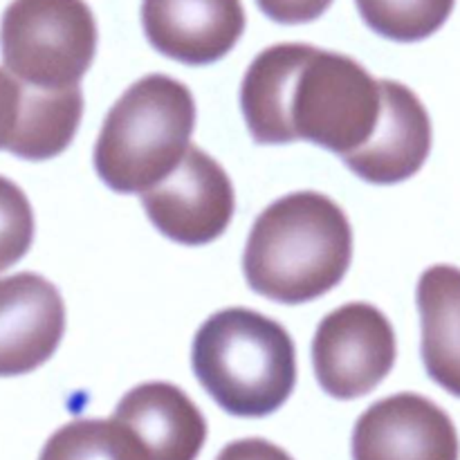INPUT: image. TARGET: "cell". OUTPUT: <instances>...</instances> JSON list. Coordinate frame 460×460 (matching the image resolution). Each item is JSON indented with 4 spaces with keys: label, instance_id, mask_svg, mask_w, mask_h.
I'll use <instances>...</instances> for the list:
<instances>
[{
    "label": "cell",
    "instance_id": "cell-8",
    "mask_svg": "<svg viewBox=\"0 0 460 460\" xmlns=\"http://www.w3.org/2000/svg\"><path fill=\"white\" fill-rule=\"evenodd\" d=\"M454 420L429 398L395 394L367 409L353 431V460H458Z\"/></svg>",
    "mask_w": 460,
    "mask_h": 460
},
{
    "label": "cell",
    "instance_id": "cell-10",
    "mask_svg": "<svg viewBox=\"0 0 460 460\" xmlns=\"http://www.w3.org/2000/svg\"><path fill=\"white\" fill-rule=\"evenodd\" d=\"M245 22L241 0H142L148 43L184 66H211L227 57Z\"/></svg>",
    "mask_w": 460,
    "mask_h": 460
},
{
    "label": "cell",
    "instance_id": "cell-4",
    "mask_svg": "<svg viewBox=\"0 0 460 460\" xmlns=\"http://www.w3.org/2000/svg\"><path fill=\"white\" fill-rule=\"evenodd\" d=\"M196 128V99L182 81L146 75L112 103L94 144V169L117 193H144L171 173Z\"/></svg>",
    "mask_w": 460,
    "mask_h": 460
},
{
    "label": "cell",
    "instance_id": "cell-14",
    "mask_svg": "<svg viewBox=\"0 0 460 460\" xmlns=\"http://www.w3.org/2000/svg\"><path fill=\"white\" fill-rule=\"evenodd\" d=\"M84 117V93L70 88H31L22 84L21 119L7 151L22 160L57 157L70 146Z\"/></svg>",
    "mask_w": 460,
    "mask_h": 460
},
{
    "label": "cell",
    "instance_id": "cell-18",
    "mask_svg": "<svg viewBox=\"0 0 460 460\" xmlns=\"http://www.w3.org/2000/svg\"><path fill=\"white\" fill-rule=\"evenodd\" d=\"M261 12L281 25H304L328 12L332 0H256Z\"/></svg>",
    "mask_w": 460,
    "mask_h": 460
},
{
    "label": "cell",
    "instance_id": "cell-13",
    "mask_svg": "<svg viewBox=\"0 0 460 460\" xmlns=\"http://www.w3.org/2000/svg\"><path fill=\"white\" fill-rule=\"evenodd\" d=\"M422 362L431 380L460 398V270L431 265L418 281Z\"/></svg>",
    "mask_w": 460,
    "mask_h": 460
},
{
    "label": "cell",
    "instance_id": "cell-9",
    "mask_svg": "<svg viewBox=\"0 0 460 460\" xmlns=\"http://www.w3.org/2000/svg\"><path fill=\"white\" fill-rule=\"evenodd\" d=\"M66 304L54 283L34 272L0 279V377L43 367L61 346Z\"/></svg>",
    "mask_w": 460,
    "mask_h": 460
},
{
    "label": "cell",
    "instance_id": "cell-12",
    "mask_svg": "<svg viewBox=\"0 0 460 460\" xmlns=\"http://www.w3.org/2000/svg\"><path fill=\"white\" fill-rule=\"evenodd\" d=\"M112 418L137 436L148 460H196L207 440L205 416L171 382H144L130 389Z\"/></svg>",
    "mask_w": 460,
    "mask_h": 460
},
{
    "label": "cell",
    "instance_id": "cell-19",
    "mask_svg": "<svg viewBox=\"0 0 460 460\" xmlns=\"http://www.w3.org/2000/svg\"><path fill=\"white\" fill-rule=\"evenodd\" d=\"M22 84L4 67H0V151H7L18 119H21Z\"/></svg>",
    "mask_w": 460,
    "mask_h": 460
},
{
    "label": "cell",
    "instance_id": "cell-20",
    "mask_svg": "<svg viewBox=\"0 0 460 460\" xmlns=\"http://www.w3.org/2000/svg\"><path fill=\"white\" fill-rule=\"evenodd\" d=\"M216 460H292V456L270 440L243 438L229 443Z\"/></svg>",
    "mask_w": 460,
    "mask_h": 460
},
{
    "label": "cell",
    "instance_id": "cell-3",
    "mask_svg": "<svg viewBox=\"0 0 460 460\" xmlns=\"http://www.w3.org/2000/svg\"><path fill=\"white\" fill-rule=\"evenodd\" d=\"M191 367L216 404L238 418L270 416L296 385L290 332L250 308L211 314L193 337Z\"/></svg>",
    "mask_w": 460,
    "mask_h": 460
},
{
    "label": "cell",
    "instance_id": "cell-6",
    "mask_svg": "<svg viewBox=\"0 0 460 460\" xmlns=\"http://www.w3.org/2000/svg\"><path fill=\"white\" fill-rule=\"evenodd\" d=\"M398 355L386 314L367 301H350L328 313L313 340L319 386L337 400H355L385 382Z\"/></svg>",
    "mask_w": 460,
    "mask_h": 460
},
{
    "label": "cell",
    "instance_id": "cell-17",
    "mask_svg": "<svg viewBox=\"0 0 460 460\" xmlns=\"http://www.w3.org/2000/svg\"><path fill=\"white\" fill-rule=\"evenodd\" d=\"M34 243V211L25 191L0 175V272L16 265Z\"/></svg>",
    "mask_w": 460,
    "mask_h": 460
},
{
    "label": "cell",
    "instance_id": "cell-7",
    "mask_svg": "<svg viewBox=\"0 0 460 460\" xmlns=\"http://www.w3.org/2000/svg\"><path fill=\"white\" fill-rule=\"evenodd\" d=\"M142 205L160 234L180 245H209L234 218L236 196L218 160L191 144L166 178L142 193Z\"/></svg>",
    "mask_w": 460,
    "mask_h": 460
},
{
    "label": "cell",
    "instance_id": "cell-1",
    "mask_svg": "<svg viewBox=\"0 0 460 460\" xmlns=\"http://www.w3.org/2000/svg\"><path fill=\"white\" fill-rule=\"evenodd\" d=\"M241 108L256 144L313 142L346 157L376 130L382 90L353 57L310 43H277L247 67Z\"/></svg>",
    "mask_w": 460,
    "mask_h": 460
},
{
    "label": "cell",
    "instance_id": "cell-5",
    "mask_svg": "<svg viewBox=\"0 0 460 460\" xmlns=\"http://www.w3.org/2000/svg\"><path fill=\"white\" fill-rule=\"evenodd\" d=\"M97 39L85 0H12L0 21L4 70L31 88L79 85L94 61Z\"/></svg>",
    "mask_w": 460,
    "mask_h": 460
},
{
    "label": "cell",
    "instance_id": "cell-11",
    "mask_svg": "<svg viewBox=\"0 0 460 460\" xmlns=\"http://www.w3.org/2000/svg\"><path fill=\"white\" fill-rule=\"evenodd\" d=\"M382 112L367 144L341 157L358 178L371 184H398L422 169L431 151V119L411 88L380 79Z\"/></svg>",
    "mask_w": 460,
    "mask_h": 460
},
{
    "label": "cell",
    "instance_id": "cell-15",
    "mask_svg": "<svg viewBox=\"0 0 460 460\" xmlns=\"http://www.w3.org/2000/svg\"><path fill=\"white\" fill-rule=\"evenodd\" d=\"M39 460H148L137 436L117 418H79L54 431Z\"/></svg>",
    "mask_w": 460,
    "mask_h": 460
},
{
    "label": "cell",
    "instance_id": "cell-16",
    "mask_svg": "<svg viewBox=\"0 0 460 460\" xmlns=\"http://www.w3.org/2000/svg\"><path fill=\"white\" fill-rule=\"evenodd\" d=\"M355 4L376 34L398 43H416L447 22L456 0H355Z\"/></svg>",
    "mask_w": 460,
    "mask_h": 460
},
{
    "label": "cell",
    "instance_id": "cell-2",
    "mask_svg": "<svg viewBox=\"0 0 460 460\" xmlns=\"http://www.w3.org/2000/svg\"><path fill=\"white\" fill-rule=\"evenodd\" d=\"M353 259V229L335 200L295 191L261 211L243 252V272L256 295L308 304L341 283Z\"/></svg>",
    "mask_w": 460,
    "mask_h": 460
}]
</instances>
